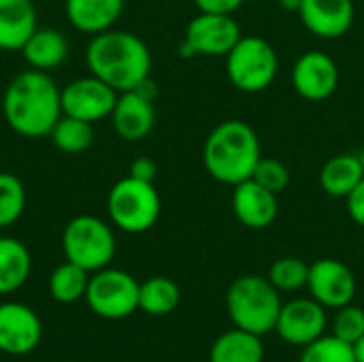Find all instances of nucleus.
<instances>
[{
  "label": "nucleus",
  "mask_w": 364,
  "mask_h": 362,
  "mask_svg": "<svg viewBox=\"0 0 364 362\" xmlns=\"http://www.w3.org/2000/svg\"><path fill=\"white\" fill-rule=\"evenodd\" d=\"M6 126L23 139H45L62 117V90L43 70L15 75L2 96Z\"/></svg>",
  "instance_id": "nucleus-1"
},
{
  "label": "nucleus",
  "mask_w": 364,
  "mask_h": 362,
  "mask_svg": "<svg viewBox=\"0 0 364 362\" xmlns=\"http://www.w3.org/2000/svg\"><path fill=\"white\" fill-rule=\"evenodd\" d=\"M90 75L102 79L117 94L136 90L151 77V51L147 43L126 30L94 34L85 49Z\"/></svg>",
  "instance_id": "nucleus-2"
},
{
  "label": "nucleus",
  "mask_w": 364,
  "mask_h": 362,
  "mask_svg": "<svg viewBox=\"0 0 364 362\" xmlns=\"http://www.w3.org/2000/svg\"><path fill=\"white\" fill-rule=\"evenodd\" d=\"M260 158V139L243 119L220 122L203 145V164L209 177L232 188L252 179Z\"/></svg>",
  "instance_id": "nucleus-3"
},
{
  "label": "nucleus",
  "mask_w": 364,
  "mask_h": 362,
  "mask_svg": "<svg viewBox=\"0 0 364 362\" xmlns=\"http://www.w3.org/2000/svg\"><path fill=\"white\" fill-rule=\"evenodd\" d=\"M279 290L260 275H243L235 280L226 294V309L237 329L254 335L275 331L282 312Z\"/></svg>",
  "instance_id": "nucleus-4"
},
{
  "label": "nucleus",
  "mask_w": 364,
  "mask_h": 362,
  "mask_svg": "<svg viewBox=\"0 0 364 362\" xmlns=\"http://www.w3.org/2000/svg\"><path fill=\"white\" fill-rule=\"evenodd\" d=\"M107 213L115 228L128 235H141L156 226L162 213V201L151 181L124 177L107 194Z\"/></svg>",
  "instance_id": "nucleus-5"
},
{
  "label": "nucleus",
  "mask_w": 364,
  "mask_h": 362,
  "mask_svg": "<svg viewBox=\"0 0 364 362\" xmlns=\"http://www.w3.org/2000/svg\"><path fill=\"white\" fill-rule=\"evenodd\" d=\"M62 252L66 260L79 265L87 273L107 269L117 252L113 228L90 213L73 218L62 233Z\"/></svg>",
  "instance_id": "nucleus-6"
},
{
  "label": "nucleus",
  "mask_w": 364,
  "mask_h": 362,
  "mask_svg": "<svg viewBox=\"0 0 364 362\" xmlns=\"http://www.w3.org/2000/svg\"><path fill=\"white\" fill-rule=\"evenodd\" d=\"M279 70L275 47L262 36H241L226 55V75L230 83L245 94H260L271 87Z\"/></svg>",
  "instance_id": "nucleus-7"
},
{
  "label": "nucleus",
  "mask_w": 364,
  "mask_h": 362,
  "mask_svg": "<svg viewBox=\"0 0 364 362\" xmlns=\"http://www.w3.org/2000/svg\"><path fill=\"white\" fill-rule=\"evenodd\" d=\"M139 282L119 269H100L90 277L85 301L105 320H124L139 309Z\"/></svg>",
  "instance_id": "nucleus-8"
},
{
  "label": "nucleus",
  "mask_w": 364,
  "mask_h": 362,
  "mask_svg": "<svg viewBox=\"0 0 364 362\" xmlns=\"http://www.w3.org/2000/svg\"><path fill=\"white\" fill-rule=\"evenodd\" d=\"M241 28L232 15L220 13H200L190 19L183 41L181 55H205V58H226L230 49L241 38Z\"/></svg>",
  "instance_id": "nucleus-9"
},
{
  "label": "nucleus",
  "mask_w": 364,
  "mask_h": 362,
  "mask_svg": "<svg viewBox=\"0 0 364 362\" xmlns=\"http://www.w3.org/2000/svg\"><path fill=\"white\" fill-rule=\"evenodd\" d=\"M117 96L119 94L102 79L94 75L79 77L62 90V113L96 124L111 117Z\"/></svg>",
  "instance_id": "nucleus-10"
},
{
  "label": "nucleus",
  "mask_w": 364,
  "mask_h": 362,
  "mask_svg": "<svg viewBox=\"0 0 364 362\" xmlns=\"http://www.w3.org/2000/svg\"><path fill=\"white\" fill-rule=\"evenodd\" d=\"M290 79L294 92L303 100L322 102L339 87V66L326 51L311 49L294 62Z\"/></svg>",
  "instance_id": "nucleus-11"
},
{
  "label": "nucleus",
  "mask_w": 364,
  "mask_h": 362,
  "mask_svg": "<svg viewBox=\"0 0 364 362\" xmlns=\"http://www.w3.org/2000/svg\"><path fill=\"white\" fill-rule=\"evenodd\" d=\"M307 288L326 309H341L356 297V277L352 269L335 258H320L309 265Z\"/></svg>",
  "instance_id": "nucleus-12"
},
{
  "label": "nucleus",
  "mask_w": 364,
  "mask_h": 362,
  "mask_svg": "<svg viewBox=\"0 0 364 362\" xmlns=\"http://www.w3.org/2000/svg\"><path fill=\"white\" fill-rule=\"evenodd\" d=\"M326 307L316 299H296L282 305L275 331L290 346H309L326 333Z\"/></svg>",
  "instance_id": "nucleus-13"
},
{
  "label": "nucleus",
  "mask_w": 364,
  "mask_h": 362,
  "mask_svg": "<svg viewBox=\"0 0 364 362\" xmlns=\"http://www.w3.org/2000/svg\"><path fill=\"white\" fill-rule=\"evenodd\" d=\"M43 337V324L36 312L21 303L0 305V352L9 356L30 354Z\"/></svg>",
  "instance_id": "nucleus-14"
},
{
  "label": "nucleus",
  "mask_w": 364,
  "mask_h": 362,
  "mask_svg": "<svg viewBox=\"0 0 364 362\" xmlns=\"http://www.w3.org/2000/svg\"><path fill=\"white\" fill-rule=\"evenodd\" d=\"M111 126L119 139L136 143L149 137L156 126L154 98L145 96L141 90L122 92L111 111Z\"/></svg>",
  "instance_id": "nucleus-15"
},
{
  "label": "nucleus",
  "mask_w": 364,
  "mask_h": 362,
  "mask_svg": "<svg viewBox=\"0 0 364 362\" xmlns=\"http://www.w3.org/2000/svg\"><path fill=\"white\" fill-rule=\"evenodd\" d=\"M299 15L314 36L335 41L350 32L356 6L354 0H303Z\"/></svg>",
  "instance_id": "nucleus-16"
},
{
  "label": "nucleus",
  "mask_w": 364,
  "mask_h": 362,
  "mask_svg": "<svg viewBox=\"0 0 364 362\" xmlns=\"http://www.w3.org/2000/svg\"><path fill=\"white\" fill-rule=\"evenodd\" d=\"M232 211L245 228L262 230L277 220L279 201L275 192L267 190L254 179H247L232 190Z\"/></svg>",
  "instance_id": "nucleus-17"
},
{
  "label": "nucleus",
  "mask_w": 364,
  "mask_h": 362,
  "mask_svg": "<svg viewBox=\"0 0 364 362\" xmlns=\"http://www.w3.org/2000/svg\"><path fill=\"white\" fill-rule=\"evenodd\" d=\"M124 4L126 0H64V11L75 30L94 36L115 26Z\"/></svg>",
  "instance_id": "nucleus-18"
},
{
  "label": "nucleus",
  "mask_w": 364,
  "mask_h": 362,
  "mask_svg": "<svg viewBox=\"0 0 364 362\" xmlns=\"http://www.w3.org/2000/svg\"><path fill=\"white\" fill-rule=\"evenodd\" d=\"M38 28L32 0H0V49L21 51L26 41Z\"/></svg>",
  "instance_id": "nucleus-19"
},
{
  "label": "nucleus",
  "mask_w": 364,
  "mask_h": 362,
  "mask_svg": "<svg viewBox=\"0 0 364 362\" xmlns=\"http://www.w3.org/2000/svg\"><path fill=\"white\" fill-rule=\"evenodd\" d=\"M21 55L30 68L49 73L68 58V41L55 28H36L21 47Z\"/></svg>",
  "instance_id": "nucleus-20"
},
{
  "label": "nucleus",
  "mask_w": 364,
  "mask_h": 362,
  "mask_svg": "<svg viewBox=\"0 0 364 362\" xmlns=\"http://www.w3.org/2000/svg\"><path fill=\"white\" fill-rule=\"evenodd\" d=\"M364 179L360 154H337L320 171V188L333 198H348Z\"/></svg>",
  "instance_id": "nucleus-21"
},
{
  "label": "nucleus",
  "mask_w": 364,
  "mask_h": 362,
  "mask_svg": "<svg viewBox=\"0 0 364 362\" xmlns=\"http://www.w3.org/2000/svg\"><path fill=\"white\" fill-rule=\"evenodd\" d=\"M32 273L30 250L15 237H0V297L17 292Z\"/></svg>",
  "instance_id": "nucleus-22"
},
{
  "label": "nucleus",
  "mask_w": 364,
  "mask_h": 362,
  "mask_svg": "<svg viewBox=\"0 0 364 362\" xmlns=\"http://www.w3.org/2000/svg\"><path fill=\"white\" fill-rule=\"evenodd\" d=\"M264 346L260 335L247 333L243 329H232L222 333L209 352V362H262Z\"/></svg>",
  "instance_id": "nucleus-23"
},
{
  "label": "nucleus",
  "mask_w": 364,
  "mask_h": 362,
  "mask_svg": "<svg viewBox=\"0 0 364 362\" xmlns=\"http://www.w3.org/2000/svg\"><path fill=\"white\" fill-rule=\"evenodd\" d=\"M179 286L162 275L149 277L139 286V309L149 316H166L179 305Z\"/></svg>",
  "instance_id": "nucleus-24"
},
{
  "label": "nucleus",
  "mask_w": 364,
  "mask_h": 362,
  "mask_svg": "<svg viewBox=\"0 0 364 362\" xmlns=\"http://www.w3.org/2000/svg\"><path fill=\"white\" fill-rule=\"evenodd\" d=\"M87 284H90V273L85 269H81L79 265L64 260L62 265H58L53 269V273L49 277V294L58 303L73 305L85 297Z\"/></svg>",
  "instance_id": "nucleus-25"
},
{
  "label": "nucleus",
  "mask_w": 364,
  "mask_h": 362,
  "mask_svg": "<svg viewBox=\"0 0 364 362\" xmlns=\"http://www.w3.org/2000/svg\"><path fill=\"white\" fill-rule=\"evenodd\" d=\"M51 143L55 145V149H60L62 154L68 156H77L90 149V145L94 143V124L64 115L55 122L53 130L49 132Z\"/></svg>",
  "instance_id": "nucleus-26"
},
{
  "label": "nucleus",
  "mask_w": 364,
  "mask_h": 362,
  "mask_svg": "<svg viewBox=\"0 0 364 362\" xmlns=\"http://www.w3.org/2000/svg\"><path fill=\"white\" fill-rule=\"evenodd\" d=\"M26 188L13 173L0 171V228L13 226L26 211Z\"/></svg>",
  "instance_id": "nucleus-27"
},
{
  "label": "nucleus",
  "mask_w": 364,
  "mask_h": 362,
  "mask_svg": "<svg viewBox=\"0 0 364 362\" xmlns=\"http://www.w3.org/2000/svg\"><path fill=\"white\" fill-rule=\"evenodd\" d=\"M309 280V265L303 262L301 258H279L271 265L269 271V282L279 290V292H294L307 286Z\"/></svg>",
  "instance_id": "nucleus-28"
},
{
  "label": "nucleus",
  "mask_w": 364,
  "mask_h": 362,
  "mask_svg": "<svg viewBox=\"0 0 364 362\" xmlns=\"http://www.w3.org/2000/svg\"><path fill=\"white\" fill-rule=\"evenodd\" d=\"M301 362H356L354 346L341 341L335 335H324L305 346Z\"/></svg>",
  "instance_id": "nucleus-29"
},
{
  "label": "nucleus",
  "mask_w": 364,
  "mask_h": 362,
  "mask_svg": "<svg viewBox=\"0 0 364 362\" xmlns=\"http://www.w3.org/2000/svg\"><path fill=\"white\" fill-rule=\"evenodd\" d=\"M252 179L279 196L290 186V171H288V166L284 162H279L275 158H264L262 156L260 162L254 169Z\"/></svg>",
  "instance_id": "nucleus-30"
},
{
  "label": "nucleus",
  "mask_w": 364,
  "mask_h": 362,
  "mask_svg": "<svg viewBox=\"0 0 364 362\" xmlns=\"http://www.w3.org/2000/svg\"><path fill=\"white\" fill-rule=\"evenodd\" d=\"M333 335L341 341L354 346L364 335V309L356 305H346L337 309L335 322H333Z\"/></svg>",
  "instance_id": "nucleus-31"
},
{
  "label": "nucleus",
  "mask_w": 364,
  "mask_h": 362,
  "mask_svg": "<svg viewBox=\"0 0 364 362\" xmlns=\"http://www.w3.org/2000/svg\"><path fill=\"white\" fill-rule=\"evenodd\" d=\"M196 9L200 13H220V15H232L239 11L245 0H194Z\"/></svg>",
  "instance_id": "nucleus-32"
},
{
  "label": "nucleus",
  "mask_w": 364,
  "mask_h": 362,
  "mask_svg": "<svg viewBox=\"0 0 364 362\" xmlns=\"http://www.w3.org/2000/svg\"><path fill=\"white\" fill-rule=\"evenodd\" d=\"M128 175L134 177V179L151 181V183H154V179H156V175H158V166H156V162H154L151 158L141 156V158L132 160V164H130V169H128Z\"/></svg>",
  "instance_id": "nucleus-33"
},
{
  "label": "nucleus",
  "mask_w": 364,
  "mask_h": 362,
  "mask_svg": "<svg viewBox=\"0 0 364 362\" xmlns=\"http://www.w3.org/2000/svg\"><path fill=\"white\" fill-rule=\"evenodd\" d=\"M346 203H348L350 218L364 228V179L352 190V194L346 198Z\"/></svg>",
  "instance_id": "nucleus-34"
},
{
  "label": "nucleus",
  "mask_w": 364,
  "mask_h": 362,
  "mask_svg": "<svg viewBox=\"0 0 364 362\" xmlns=\"http://www.w3.org/2000/svg\"><path fill=\"white\" fill-rule=\"evenodd\" d=\"M277 4L288 13H299L303 6V0H277Z\"/></svg>",
  "instance_id": "nucleus-35"
},
{
  "label": "nucleus",
  "mask_w": 364,
  "mask_h": 362,
  "mask_svg": "<svg viewBox=\"0 0 364 362\" xmlns=\"http://www.w3.org/2000/svg\"><path fill=\"white\" fill-rule=\"evenodd\" d=\"M354 354H356V362H364V335L354 344Z\"/></svg>",
  "instance_id": "nucleus-36"
},
{
  "label": "nucleus",
  "mask_w": 364,
  "mask_h": 362,
  "mask_svg": "<svg viewBox=\"0 0 364 362\" xmlns=\"http://www.w3.org/2000/svg\"><path fill=\"white\" fill-rule=\"evenodd\" d=\"M360 160H363V164H364V145H363V149H360Z\"/></svg>",
  "instance_id": "nucleus-37"
}]
</instances>
